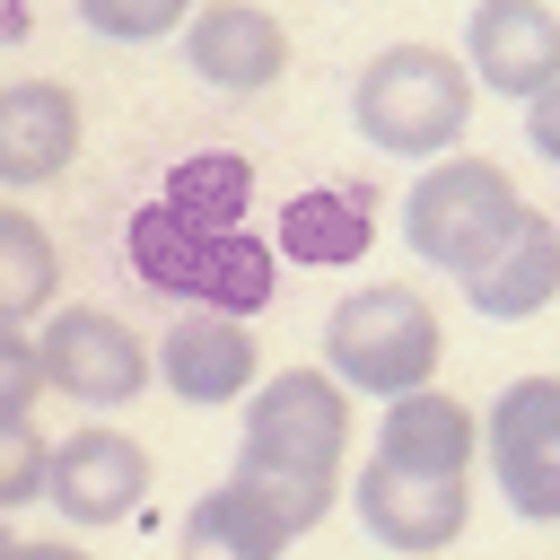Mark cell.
<instances>
[{
  "label": "cell",
  "instance_id": "e0dca14e",
  "mask_svg": "<svg viewBox=\"0 0 560 560\" xmlns=\"http://www.w3.org/2000/svg\"><path fill=\"white\" fill-rule=\"evenodd\" d=\"M368 236H376V201H368V184H306V192L280 210V245H271V254L324 271V262H359Z\"/></svg>",
  "mask_w": 560,
  "mask_h": 560
},
{
  "label": "cell",
  "instance_id": "d4e9b609",
  "mask_svg": "<svg viewBox=\"0 0 560 560\" xmlns=\"http://www.w3.org/2000/svg\"><path fill=\"white\" fill-rule=\"evenodd\" d=\"M0 551H9V516H0Z\"/></svg>",
  "mask_w": 560,
  "mask_h": 560
},
{
  "label": "cell",
  "instance_id": "7402d4cb",
  "mask_svg": "<svg viewBox=\"0 0 560 560\" xmlns=\"http://www.w3.org/2000/svg\"><path fill=\"white\" fill-rule=\"evenodd\" d=\"M44 402V359L26 324H0V420H35Z\"/></svg>",
  "mask_w": 560,
  "mask_h": 560
},
{
  "label": "cell",
  "instance_id": "8fae6325",
  "mask_svg": "<svg viewBox=\"0 0 560 560\" xmlns=\"http://www.w3.org/2000/svg\"><path fill=\"white\" fill-rule=\"evenodd\" d=\"M175 44H184V70L219 96H262L289 70V26L262 0H192Z\"/></svg>",
  "mask_w": 560,
  "mask_h": 560
},
{
  "label": "cell",
  "instance_id": "d6986e66",
  "mask_svg": "<svg viewBox=\"0 0 560 560\" xmlns=\"http://www.w3.org/2000/svg\"><path fill=\"white\" fill-rule=\"evenodd\" d=\"M158 201H166V210H184V219H201V228H245L254 166H245L236 149H192V158H175V166H166Z\"/></svg>",
  "mask_w": 560,
  "mask_h": 560
},
{
  "label": "cell",
  "instance_id": "3957f363",
  "mask_svg": "<svg viewBox=\"0 0 560 560\" xmlns=\"http://www.w3.org/2000/svg\"><path fill=\"white\" fill-rule=\"evenodd\" d=\"M472 96H481V88H472L464 52H446V44H385V52H368V70L350 79V122H359L368 149L429 166V158L464 149Z\"/></svg>",
  "mask_w": 560,
  "mask_h": 560
},
{
  "label": "cell",
  "instance_id": "6da1fadb",
  "mask_svg": "<svg viewBox=\"0 0 560 560\" xmlns=\"http://www.w3.org/2000/svg\"><path fill=\"white\" fill-rule=\"evenodd\" d=\"M122 262L140 289L175 298V306H219V315H262L271 289H280V254L254 236V228H201L166 201H140L131 228H122Z\"/></svg>",
  "mask_w": 560,
  "mask_h": 560
},
{
  "label": "cell",
  "instance_id": "cb8c5ba5",
  "mask_svg": "<svg viewBox=\"0 0 560 560\" xmlns=\"http://www.w3.org/2000/svg\"><path fill=\"white\" fill-rule=\"evenodd\" d=\"M0 560H88V551H79V542H61V534H44V542H18V534H9V551H0Z\"/></svg>",
  "mask_w": 560,
  "mask_h": 560
},
{
  "label": "cell",
  "instance_id": "4fadbf2b",
  "mask_svg": "<svg viewBox=\"0 0 560 560\" xmlns=\"http://www.w3.org/2000/svg\"><path fill=\"white\" fill-rule=\"evenodd\" d=\"M464 70L490 96H542L560 79V9L551 0H472L464 9Z\"/></svg>",
  "mask_w": 560,
  "mask_h": 560
},
{
  "label": "cell",
  "instance_id": "5b68a950",
  "mask_svg": "<svg viewBox=\"0 0 560 560\" xmlns=\"http://www.w3.org/2000/svg\"><path fill=\"white\" fill-rule=\"evenodd\" d=\"M516 219H525L516 175H508L499 158H464V149L429 158V166L411 175V192H402V245H411L429 271H446V280L481 271Z\"/></svg>",
  "mask_w": 560,
  "mask_h": 560
},
{
  "label": "cell",
  "instance_id": "5bb4252c",
  "mask_svg": "<svg viewBox=\"0 0 560 560\" xmlns=\"http://www.w3.org/2000/svg\"><path fill=\"white\" fill-rule=\"evenodd\" d=\"M368 455L394 464V472H446V481H472V464H481V411L455 402L446 385H411V394L385 402Z\"/></svg>",
  "mask_w": 560,
  "mask_h": 560
},
{
  "label": "cell",
  "instance_id": "ac0fdd59",
  "mask_svg": "<svg viewBox=\"0 0 560 560\" xmlns=\"http://www.w3.org/2000/svg\"><path fill=\"white\" fill-rule=\"evenodd\" d=\"M61 306V245L35 210L0 201V324H44Z\"/></svg>",
  "mask_w": 560,
  "mask_h": 560
},
{
  "label": "cell",
  "instance_id": "ba28073f",
  "mask_svg": "<svg viewBox=\"0 0 560 560\" xmlns=\"http://www.w3.org/2000/svg\"><path fill=\"white\" fill-rule=\"evenodd\" d=\"M149 499V446L114 420H88L70 438H52V464H44V508L61 525H122L131 508Z\"/></svg>",
  "mask_w": 560,
  "mask_h": 560
},
{
  "label": "cell",
  "instance_id": "ffe728a7",
  "mask_svg": "<svg viewBox=\"0 0 560 560\" xmlns=\"http://www.w3.org/2000/svg\"><path fill=\"white\" fill-rule=\"evenodd\" d=\"M70 9H79V26L105 35V44H158V35H175V26L192 18V0H70Z\"/></svg>",
  "mask_w": 560,
  "mask_h": 560
},
{
  "label": "cell",
  "instance_id": "9a60e30c",
  "mask_svg": "<svg viewBox=\"0 0 560 560\" xmlns=\"http://www.w3.org/2000/svg\"><path fill=\"white\" fill-rule=\"evenodd\" d=\"M79 96L61 79H9L0 88V184L9 192H35L52 175H70L79 158Z\"/></svg>",
  "mask_w": 560,
  "mask_h": 560
},
{
  "label": "cell",
  "instance_id": "52a82bcc",
  "mask_svg": "<svg viewBox=\"0 0 560 560\" xmlns=\"http://www.w3.org/2000/svg\"><path fill=\"white\" fill-rule=\"evenodd\" d=\"M490 490L525 525H560V376H508L481 420Z\"/></svg>",
  "mask_w": 560,
  "mask_h": 560
},
{
  "label": "cell",
  "instance_id": "277c9868",
  "mask_svg": "<svg viewBox=\"0 0 560 560\" xmlns=\"http://www.w3.org/2000/svg\"><path fill=\"white\" fill-rule=\"evenodd\" d=\"M438 359H446V324L402 280H368V289L332 298V315H324V376L341 394L394 402L411 385H438Z\"/></svg>",
  "mask_w": 560,
  "mask_h": 560
},
{
  "label": "cell",
  "instance_id": "9c48e42d",
  "mask_svg": "<svg viewBox=\"0 0 560 560\" xmlns=\"http://www.w3.org/2000/svg\"><path fill=\"white\" fill-rule=\"evenodd\" d=\"M350 516L368 525V542L402 551V560H429L446 542H464L472 525V481H446V472H394V464H359L350 472Z\"/></svg>",
  "mask_w": 560,
  "mask_h": 560
},
{
  "label": "cell",
  "instance_id": "2e32d148",
  "mask_svg": "<svg viewBox=\"0 0 560 560\" xmlns=\"http://www.w3.org/2000/svg\"><path fill=\"white\" fill-rule=\"evenodd\" d=\"M455 289H464L472 315H490V324H525V315H542V306L560 298V219L525 201V219L499 236V254H490L481 271H464Z\"/></svg>",
  "mask_w": 560,
  "mask_h": 560
},
{
  "label": "cell",
  "instance_id": "30bf717a",
  "mask_svg": "<svg viewBox=\"0 0 560 560\" xmlns=\"http://www.w3.org/2000/svg\"><path fill=\"white\" fill-rule=\"evenodd\" d=\"M149 376L192 402V411H219V402H245L254 376H262V350H254V324L245 315H219V306H184L158 350H149Z\"/></svg>",
  "mask_w": 560,
  "mask_h": 560
},
{
  "label": "cell",
  "instance_id": "603a6c76",
  "mask_svg": "<svg viewBox=\"0 0 560 560\" xmlns=\"http://www.w3.org/2000/svg\"><path fill=\"white\" fill-rule=\"evenodd\" d=\"M525 140H534V158L560 175V79H551L542 96H525Z\"/></svg>",
  "mask_w": 560,
  "mask_h": 560
},
{
  "label": "cell",
  "instance_id": "7c38bea8",
  "mask_svg": "<svg viewBox=\"0 0 560 560\" xmlns=\"http://www.w3.org/2000/svg\"><path fill=\"white\" fill-rule=\"evenodd\" d=\"M324 508H306L298 490L262 481V472H228L192 499L184 516V551H219V560H280L298 534H315Z\"/></svg>",
  "mask_w": 560,
  "mask_h": 560
},
{
  "label": "cell",
  "instance_id": "44dd1931",
  "mask_svg": "<svg viewBox=\"0 0 560 560\" xmlns=\"http://www.w3.org/2000/svg\"><path fill=\"white\" fill-rule=\"evenodd\" d=\"M44 464H52V438L35 420H0V516L44 499Z\"/></svg>",
  "mask_w": 560,
  "mask_h": 560
},
{
  "label": "cell",
  "instance_id": "7a4b0ae2",
  "mask_svg": "<svg viewBox=\"0 0 560 560\" xmlns=\"http://www.w3.org/2000/svg\"><path fill=\"white\" fill-rule=\"evenodd\" d=\"M341 464H350V394L324 368H280L254 376L245 394V438H236V472H262L280 490H298L306 508L341 499Z\"/></svg>",
  "mask_w": 560,
  "mask_h": 560
},
{
  "label": "cell",
  "instance_id": "8992f818",
  "mask_svg": "<svg viewBox=\"0 0 560 560\" xmlns=\"http://www.w3.org/2000/svg\"><path fill=\"white\" fill-rule=\"evenodd\" d=\"M35 359H44V394H70L79 411H122L158 385L149 341L114 306H52L35 324Z\"/></svg>",
  "mask_w": 560,
  "mask_h": 560
}]
</instances>
